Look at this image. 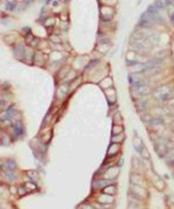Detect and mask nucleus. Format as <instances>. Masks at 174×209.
Segmentation results:
<instances>
[{"label": "nucleus", "mask_w": 174, "mask_h": 209, "mask_svg": "<svg viewBox=\"0 0 174 209\" xmlns=\"http://www.w3.org/2000/svg\"><path fill=\"white\" fill-rule=\"evenodd\" d=\"M102 192H104V194H106V195H111V196H113V195H115L116 194V192H117V189H116V187L115 186H108V187H106L104 189H102Z\"/></svg>", "instance_id": "obj_11"}, {"label": "nucleus", "mask_w": 174, "mask_h": 209, "mask_svg": "<svg viewBox=\"0 0 174 209\" xmlns=\"http://www.w3.org/2000/svg\"><path fill=\"white\" fill-rule=\"evenodd\" d=\"M171 95H172V97H174V88L172 89V92H171Z\"/></svg>", "instance_id": "obj_29"}, {"label": "nucleus", "mask_w": 174, "mask_h": 209, "mask_svg": "<svg viewBox=\"0 0 174 209\" xmlns=\"http://www.w3.org/2000/svg\"><path fill=\"white\" fill-rule=\"evenodd\" d=\"M167 156H169V160H168V161H171V160L174 159V149H172V150L168 151Z\"/></svg>", "instance_id": "obj_21"}, {"label": "nucleus", "mask_w": 174, "mask_h": 209, "mask_svg": "<svg viewBox=\"0 0 174 209\" xmlns=\"http://www.w3.org/2000/svg\"><path fill=\"white\" fill-rule=\"evenodd\" d=\"M120 151V146L119 144H116V143H113L110 147L108 151V156H116L118 154V152Z\"/></svg>", "instance_id": "obj_9"}, {"label": "nucleus", "mask_w": 174, "mask_h": 209, "mask_svg": "<svg viewBox=\"0 0 174 209\" xmlns=\"http://www.w3.org/2000/svg\"><path fill=\"white\" fill-rule=\"evenodd\" d=\"M98 202L102 203V204H110V203L113 202V197L111 195H102L98 198Z\"/></svg>", "instance_id": "obj_10"}, {"label": "nucleus", "mask_w": 174, "mask_h": 209, "mask_svg": "<svg viewBox=\"0 0 174 209\" xmlns=\"http://www.w3.org/2000/svg\"><path fill=\"white\" fill-rule=\"evenodd\" d=\"M6 165H7V170L14 171V169H16V163H14V161L6 162Z\"/></svg>", "instance_id": "obj_19"}, {"label": "nucleus", "mask_w": 174, "mask_h": 209, "mask_svg": "<svg viewBox=\"0 0 174 209\" xmlns=\"http://www.w3.org/2000/svg\"><path fill=\"white\" fill-rule=\"evenodd\" d=\"M131 192H132V195H134V197L136 198L140 199L141 197L145 196V189L141 188V186H136V184H133L131 188Z\"/></svg>", "instance_id": "obj_6"}, {"label": "nucleus", "mask_w": 174, "mask_h": 209, "mask_svg": "<svg viewBox=\"0 0 174 209\" xmlns=\"http://www.w3.org/2000/svg\"><path fill=\"white\" fill-rule=\"evenodd\" d=\"M167 103H168V106L174 107V97H171V99H168V101H167Z\"/></svg>", "instance_id": "obj_24"}, {"label": "nucleus", "mask_w": 174, "mask_h": 209, "mask_svg": "<svg viewBox=\"0 0 174 209\" xmlns=\"http://www.w3.org/2000/svg\"><path fill=\"white\" fill-rule=\"evenodd\" d=\"M154 5L157 7V8L159 9V10H161V9H164L165 8V2L163 1V0H156L154 3Z\"/></svg>", "instance_id": "obj_16"}, {"label": "nucleus", "mask_w": 174, "mask_h": 209, "mask_svg": "<svg viewBox=\"0 0 174 209\" xmlns=\"http://www.w3.org/2000/svg\"><path fill=\"white\" fill-rule=\"evenodd\" d=\"M112 132H113V134L115 135V134H121V133L123 132V128H122V126L121 125H114V127H113V130H112Z\"/></svg>", "instance_id": "obj_15"}, {"label": "nucleus", "mask_w": 174, "mask_h": 209, "mask_svg": "<svg viewBox=\"0 0 174 209\" xmlns=\"http://www.w3.org/2000/svg\"><path fill=\"white\" fill-rule=\"evenodd\" d=\"M129 205H130V208L131 209H140L141 208V202H140V199L136 198H130V202H129Z\"/></svg>", "instance_id": "obj_8"}, {"label": "nucleus", "mask_w": 174, "mask_h": 209, "mask_svg": "<svg viewBox=\"0 0 174 209\" xmlns=\"http://www.w3.org/2000/svg\"><path fill=\"white\" fill-rule=\"evenodd\" d=\"M145 73H131L129 75V81L132 85H141L145 84Z\"/></svg>", "instance_id": "obj_3"}, {"label": "nucleus", "mask_w": 174, "mask_h": 209, "mask_svg": "<svg viewBox=\"0 0 174 209\" xmlns=\"http://www.w3.org/2000/svg\"><path fill=\"white\" fill-rule=\"evenodd\" d=\"M154 23H155L154 19L151 18V14L147 11V12H145V14L141 16V18H140L139 25L143 28H149L151 26H153Z\"/></svg>", "instance_id": "obj_4"}, {"label": "nucleus", "mask_w": 174, "mask_h": 209, "mask_svg": "<svg viewBox=\"0 0 174 209\" xmlns=\"http://www.w3.org/2000/svg\"><path fill=\"white\" fill-rule=\"evenodd\" d=\"M168 163H169L170 165H172V166H174V159L171 160V161H168Z\"/></svg>", "instance_id": "obj_27"}, {"label": "nucleus", "mask_w": 174, "mask_h": 209, "mask_svg": "<svg viewBox=\"0 0 174 209\" xmlns=\"http://www.w3.org/2000/svg\"><path fill=\"white\" fill-rule=\"evenodd\" d=\"M113 121H114V123H115L116 125H120V124L122 123V118H121L120 113H116V114L114 115Z\"/></svg>", "instance_id": "obj_14"}, {"label": "nucleus", "mask_w": 174, "mask_h": 209, "mask_svg": "<svg viewBox=\"0 0 174 209\" xmlns=\"http://www.w3.org/2000/svg\"><path fill=\"white\" fill-rule=\"evenodd\" d=\"M22 131H23L22 125L20 124V122H16V123L14 124V132L18 135V134H22Z\"/></svg>", "instance_id": "obj_18"}, {"label": "nucleus", "mask_w": 174, "mask_h": 209, "mask_svg": "<svg viewBox=\"0 0 174 209\" xmlns=\"http://www.w3.org/2000/svg\"><path fill=\"white\" fill-rule=\"evenodd\" d=\"M171 92H172V89L169 85H163L158 87L154 91V97L159 99V101H165L169 99L170 95H171Z\"/></svg>", "instance_id": "obj_1"}, {"label": "nucleus", "mask_w": 174, "mask_h": 209, "mask_svg": "<svg viewBox=\"0 0 174 209\" xmlns=\"http://www.w3.org/2000/svg\"><path fill=\"white\" fill-rule=\"evenodd\" d=\"M26 187H27L28 189H30V190H35V189H36V186H35L34 184H30V182L26 184Z\"/></svg>", "instance_id": "obj_22"}, {"label": "nucleus", "mask_w": 174, "mask_h": 209, "mask_svg": "<svg viewBox=\"0 0 174 209\" xmlns=\"http://www.w3.org/2000/svg\"><path fill=\"white\" fill-rule=\"evenodd\" d=\"M170 20H171V22L174 24V12H173V14H170Z\"/></svg>", "instance_id": "obj_26"}, {"label": "nucleus", "mask_w": 174, "mask_h": 209, "mask_svg": "<svg viewBox=\"0 0 174 209\" xmlns=\"http://www.w3.org/2000/svg\"><path fill=\"white\" fill-rule=\"evenodd\" d=\"M151 125H161V124L164 123V120H163V118L158 117V118H155V119H151Z\"/></svg>", "instance_id": "obj_17"}, {"label": "nucleus", "mask_w": 174, "mask_h": 209, "mask_svg": "<svg viewBox=\"0 0 174 209\" xmlns=\"http://www.w3.org/2000/svg\"><path fill=\"white\" fill-rule=\"evenodd\" d=\"M140 153H141V155H143V157L145 158V159H149V152H147L145 147H143V149L140 151Z\"/></svg>", "instance_id": "obj_20"}, {"label": "nucleus", "mask_w": 174, "mask_h": 209, "mask_svg": "<svg viewBox=\"0 0 174 209\" xmlns=\"http://www.w3.org/2000/svg\"><path fill=\"white\" fill-rule=\"evenodd\" d=\"M7 2H14V0H6Z\"/></svg>", "instance_id": "obj_30"}, {"label": "nucleus", "mask_w": 174, "mask_h": 209, "mask_svg": "<svg viewBox=\"0 0 174 209\" xmlns=\"http://www.w3.org/2000/svg\"><path fill=\"white\" fill-rule=\"evenodd\" d=\"M156 152L160 157H165L168 154V147L166 146V143H162L160 140L156 144Z\"/></svg>", "instance_id": "obj_5"}, {"label": "nucleus", "mask_w": 174, "mask_h": 209, "mask_svg": "<svg viewBox=\"0 0 174 209\" xmlns=\"http://www.w3.org/2000/svg\"><path fill=\"white\" fill-rule=\"evenodd\" d=\"M151 92V88L147 84H141V85H133L131 88V95L134 97H141L143 95H149Z\"/></svg>", "instance_id": "obj_2"}, {"label": "nucleus", "mask_w": 174, "mask_h": 209, "mask_svg": "<svg viewBox=\"0 0 174 209\" xmlns=\"http://www.w3.org/2000/svg\"><path fill=\"white\" fill-rule=\"evenodd\" d=\"M131 182L133 184H136V186H141V182H143V180L139 175L137 174H132L131 175Z\"/></svg>", "instance_id": "obj_12"}, {"label": "nucleus", "mask_w": 174, "mask_h": 209, "mask_svg": "<svg viewBox=\"0 0 174 209\" xmlns=\"http://www.w3.org/2000/svg\"><path fill=\"white\" fill-rule=\"evenodd\" d=\"M10 191H12V193H16V189H14V188H12Z\"/></svg>", "instance_id": "obj_28"}, {"label": "nucleus", "mask_w": 174, "mask_h": 209, "mask_svg": "<svg viewBox=\"0 0 174 209\" xmlns=\"http://www.w3.org/2000/svg\"><path fill=\"white\" fill-rule=\"evenodd\" d=\"M18 193H20V195H25V194L27 193V191H26L25 189H22V188H20V189H18Z\"/></svg>", "instance_id": "obj_25"}, {"label": "nucleus", "mask_w": 174, "mask_h": 209, "mask_svg": "<svg viewBox=\"0 0 174 209\" xmlns=\"http://www.w3.org/2000/svg\"><path fill=\"white\" fill-rule=\"evenodd\" d=\"M123 139H124V135H123L122 133H121V134H115L112 137V142L116 143V144H120Z\"/></svg>", "instance_id": "obj_13"}, {"label": "nucleus", "mask_w": 174, "mask_h": 209, "mask_svg": "<svg viewBox=\"0 0 174 209\" xmlns=\"http://www.w3.org/2000/svg\"><path fill=\"white\" fill-rule=\"evenodd\" d=\"M111 182L108 180H96V182H93V186L96 189H104L106 187L110 186Z\"/></svg>", "instance_id": "obj_7"}, {"label": "nucleus", "mask_w": 174, "mask_h": 209, "mask_svg": "<svg viewBox=\"0 0 174 209\" xmlns=\"http://www.w3.org/2000/svg\"><path fill=\"white\" fill-rule=\"evenodd\" d=\"M82 209H96L95 207L91 206V205H88V204H84L82 205Z\"/></svg>", "instance_id": "obj_23"}]
</instances>
